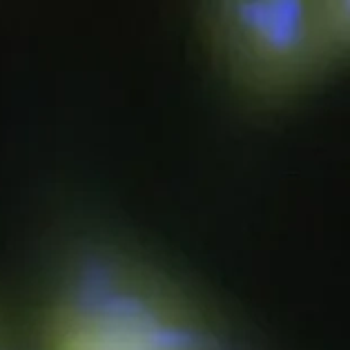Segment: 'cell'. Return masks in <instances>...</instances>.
Returning a JSON list of instances; mask_svg holds the SVG:
<instances>
[{"label":"cell","mask_w":350,"mask_h":350,"mask_svg":"<svg viewBox=\"0 0 350 350\" xmlns=\"http://www.w3.org/2000/svg\"><path fill=\"white\" fill-rule=\"evenodd\" d=\"M36 321L121 350H237L208 304L172 272L96 232L58 245Z\"/></svg>","instance_id":"6da1fadb"},{"label":"cell","mask_w":350,"mask_h":350,"mask_svg":"<svg viewBox=\"0 0 350 350\" xmlns=\"http://www.w3.org/2000/svg\"><path fill=\"white\" fill-rule=\"evenodd\" d=\"M196 23L226 88L257 109L295 103L350 54V0H210Z\"/></svg>","instance_id":"7a4b0ae2"},{"label":"cell","mask_w":350,"mask_h":350,"mask_svg":"<svg viewBox=\"0 0 350 350\" xmlns=\"http://www.w3.org/2000/svg\"><path fill=\"white\" fill-rule=\"evenodd\" d=\"M31 350H121V348L100 344V341H94L90 337L36 321Z\"/></svg>","instance_id":"3957f363"},{"label":"cell","mask_w":350,"mask_h":350,"mask_svg":"<svg viewBox=\"0 0 350 350\" xmlns=\"http://www.w3.org/2000/svg\"><path fill=\"white\" fill-rule=\"evenodd\" d=\"M0 350H31V346L21 337L12 317L0 308Z\"/></svg>","instance_id":"277c9868"}]
</instances>
